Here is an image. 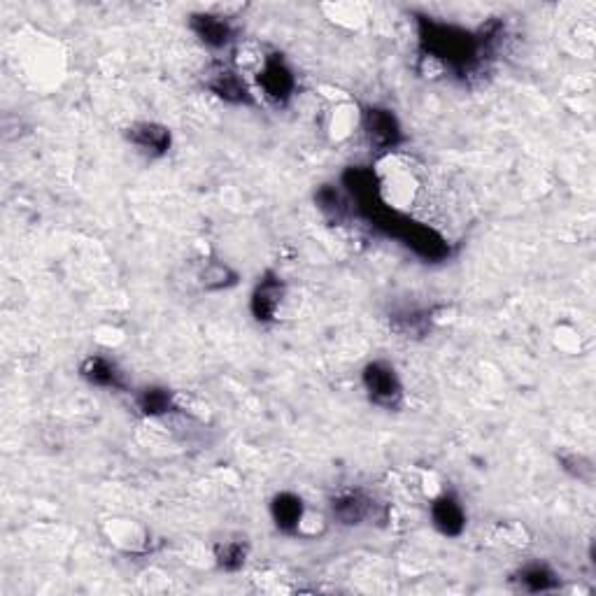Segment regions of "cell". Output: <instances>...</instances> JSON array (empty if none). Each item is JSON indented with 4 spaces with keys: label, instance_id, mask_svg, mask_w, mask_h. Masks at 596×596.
Returning <instances> with one entry per match:
<instances>
[{
    "label": "cell",
    "instance_id": "30bf717a",
    "mask_svg": "<svg viewBox=\"0 0 596 596\" xmlns=\"http://www.w3.org/2000/svg\"><path fill=\"white\" fill-rule=\"evenodd\" d=\"M431 522L447 538H457L466 529V510L450 492H443L431 501Z\"/></svg>",
    "mask_w": 596,
    "mask_h": 596
},
{
    "label": "cell",
    "instance_id": "3957f363",
    "mask_svg": "<svg viewBox=\"0 0 596 596\" xmlns=\"http://www.w3.org/2000/svg\"><path fill=\"white\" fill-rule=\"evenodd\" d=\"M257 87L261 94H264L266 101L275 105H287L292 101L298 87V80L294 70L285 61V56L273 52L266 54L264 61H261V68L257 73Z\"/></svg>",
    "mask_w": 596,
    "mask_h": 596
},
{
    "label": "cell",
    "instance_id": "277c9868",
    "mask_svg": "<svg viewBox=\"0 0 596 596\" xmlns=\"http://www.w3.org/2000/svg\"><path fill=\"white\" fill-rule=\"evenodd\" d=\"M361 131L368 140V145L378 152H392L403 143V129L392 110L380 108V105H368L361 110Z\"/></svg>",
    "mask_w": 596,
    "mask_h": 596
},
{
    "label": "cell",
    "instance_id": "9c48e42d",
    "mask_svg": "<svg viewBox=\"0 0 596 596\" xmlns=\"http://www.w3.org/2000/svg\"><path fill=\"white\" fill-rule=\"evenodd\" d=\"M126 140L133 147H138V152L152 156V159L166 156L170 152V145H173V136H170L168 126L156 122L133 124L131 129H126Z\"/></svg>",
    "mask_w": 596,
    "mask_h": 596
},
{
    "label": "cell",
    "instance_id": "5b68a950",
    "mask_svg": "<svg viewBox=\"0 0 596 596\" xmlns=\"http://www.w3.org/2000/svg\"><path fill=\"white\" fill-rule=\"evenodd\" d=\"M203 84L210 94L222 98L224 103H231V105H254L257 103V98H254V94H252V87L247 84L245 77L240 75L236 68L226 66V63L210 68L208 73H205Z\"/></svg>",
    "mask_w": 596,
    "mask_h": 596
},
{
    "label": "cell",
    "instance_id": "7a4b0ae2",
    "mask_svg": "<svg viewBox=\"0 0 596 596\" xmlns=\"http://www.w3.org/2000/svg\"><path fill=\"white\" fill-rule=\"evenodd\" d=\"M361 385L366 389V396L375 406L385 410H396L403 406V382L396 373V368L389 361H371L361 373Z\"/></svg>",
    "mask_w": 596,
    "mask_h": 596
},
{
    "label": "cell",
    "instance_id": "8992f818",
    "mask_svg": "<svg viewBox=\"0 0 596 596\" xmlns=\"http://www.w3.org/2000/svg\"><path fill=\"white\" fill-rule=\"evenodd\" d=\"M287 296V285L282 282L280 275L264 273L254 287L250 298V312L259 324H271L278 317V310Z\"/></svg>",
    "mask_w": 596,
    "mask_h": 596
},
{
    "label": "cell",
    "instance_id": "ba28073f",
    "mask_svg": "<svg viewBox=\"0 0 596 596\" xmlns=\"http://www.w3.org/2000/svg\"><path fill=\"white\" fill-rule=\"evenodd\" d=\"M331 517L343 527H359L375 517V501L361 489H350L331 499Z\"/></svg>",
    "mask_w": 596,
    "mask_h": 596
},
{
    "label": "cell",
    "instance_id": "6da1fadb",
    "mask_svg": "<svg viewBox=\"0 0 596 596\" xmlns=\"http://www.w3.org/2000/svg\"><path fill=\"white\" fill-rule=\"evenodd\" d=\"M417 42L424 59L438 61L452 75L471 77L485 61L475 33L434 17H417Z\"/></svg>",
    "mask_w": 596,
    "mask_h": 596
},
{
    "label": "cell",
    "instance_id": "5bb4252c",
    "mask_svg": "<svg viewBox=\"0 0 596 596\" xmlns=\"http://www.w3.org/2000/svg\"><path fill=\"white\" fill-rule=\"evenodd\" d=\"M136 403L145 417H163L175 410V394L166 387H145L136 396Z\"/></svg>",
    "mask_w": 596,
    "mask_h": 596
},
{
    "label": "cell",
    "instance_id": "7c38bea8",
    "mask_svg": "<svg viewBox=\"0 0 596 596\" xmlns=\"http://www.w3.org/2000/svg\"><path fill=\"white\" fill-rule=\"evenodd\" d=\"M271 517L275 522V527L282 534L287 536H294L301 531V524H303V517H305V506H303V499L294 492H280L273 496V503H271Z\"/></svg>",
    "mask_w": 596,
    "mask_h": 596
},
{
    "label": "cell",
    "instance_id": "4fadbf2b",
    "mask_svg": "<svg viewBox=\"0 0 596 596\" xmlns=\"http://www.w3.org/2000/svg\"><path fill=\"white\" fill-rule=\"evenodd\" d=\"M315 203H317L319 212L336 224H343L347 217L354 215V203H352V198L347 196V191L343 187L322 184L315 194Z\"/></svg>",
    "mask_w": 596,
    "mask_h": 596
},
{
    "label": "cell",
    "instance_id": "d6986e66",
    "mask_svg": "<svg viewBox=\"0 0 596 596\" xmlns=\"http://www.w3.org/2000/svg\"><path fill=\"white\" fill-rule=\"evenodd\" d=\"M562 464L566 471H569L573 478L583 480V482H592V473H594V466L590 459H585L583 454H571V457H564Z\"/></svg>",
    "mask_w": 596,
    "mask_h": 596
},
{
    "label": "cell",
    "instance_id": "52a82bcc",
    "mask_svg": "<svg viewBox=\"0 0 596 596\" xmlns=\"http://www.w3.org/2000/svg\"><path fill=\"white\" fill-rule=\"evenodd\" d=\"M189 28L194 31L196 38L201 40L205 47L215 49V52L229 49L233 45V40H236V26H233L226 17H219V14H212V12L191 14Z\"/></svg>",
    "mask_w": 596,
    "mask_h": 596
},
{
    "label": "cell",
    "instance_id": "ac0fdd59",
    "mask_svg": "<svg viewBox=\"0 0 596 596\" xmlns=\"http://www.w3.org/2000/svg\"><path fill=\"white\" fill-rule=\"evenodd\" d=\"M431 324H434V312L429 310H413L394 317V329L408 338L424 336L431 329Z\"/></svg>",
    "mask_w": 596,
    "mask_h": 596
},
{
    "label": "cell",
    "instance_id": "8fae6325",
    "mask_svg": "<svg viewBox=\"0 0 596 596\" xmlns=\"http://www.w3.org/2000/svg\"><path fill=\"white\" fill-rule=\"evenodd\" d=\"M80 375L89 382V385H96L103 389H115V392H124V389H129L122 368H119L112 359L101 357V354H89V357L82 361Z\"/></svg>",
    "mask_w": 596,
    "mask_h": 596
},
{
    "label": "cell",
    "instance_id": "2e32d148",
    "mask_svg": "<svg viewBox=\"0 0 596 596\" xmlns=\"http://www.w3.org/2000/svg\"><path fill=\"white\" fill-rule=\"evenodd\" d=\"M515 578L527 592H552L559 587L557 573L545 564H527Z\"/></svg>",
    "mask_w": 596,
    "mask_h": 596
},
{
    "label": "cell",
    "instance_id": "e0dca14e",
    "mask_svg": "<svg viewBox=\"0 0 596 596\" xmlns=\"http://www.w3.org/2000/svg\"><path fill=\"white\" fill-rule=\"evenodd\" d=\"M215 562L222 571H240L247 562V545L243 541H222L212 550Z\"/></svg>",
    "mask_w": 596,
    "mask_h": 596
},
{
    "label": "cell",
    "instance_id": "9a60e30c",
    "mask_svg": "<svg viewBox=\"0 0 596 596\" xmlns=\"http://www.w3.org/2000/svg\"><path fill=\"white\" fill-rule=\"evenodd\" d=\"M240 275L233 271L229 264L224 261H208L203 266V271L198 273V285H201L205 292H222V289L236 287Z\"/></svg>",
    "mask_w": 596,
    "mask_h": 596
}]
</instances>
